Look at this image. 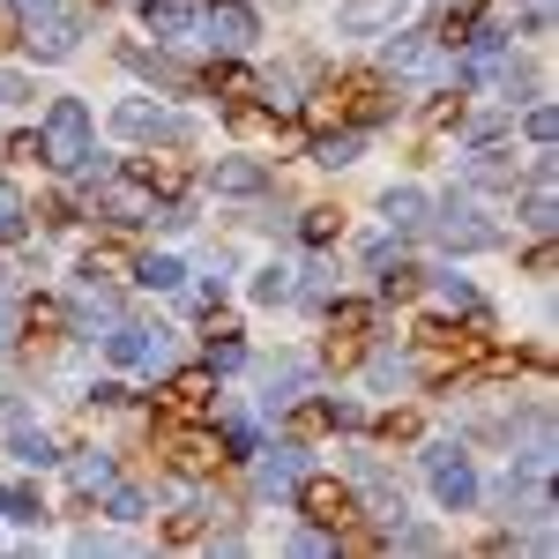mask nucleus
Here are the masks:
<instances>
[{
	"instance_id": "f257e3e1",
	"label": "nucleus",
	"mask_w": 559,
	"mask_h": 559,
	"mask_svg": "<svg viewBox=\"0 0 559 559\" xmlns=\"http://www.w3.org/2000/svg\"><path fill=\"white\" fill-rule=\"evenodd\" d=\"M38 157L60 165V173H75L90 157V105L83 97H52V112H45V128H38Z\"/></svg>"
},
{
	"instance_id": "f03ea898",
	"label": "nucleus",
	"mask_w": 559,
	"mask_h": 559,
	"mask_svg": "<svg viewBox=\"0 0 559 559\" xmlns=\"http://www.w3.org/2000/svg\"><path fill=\"white\" fill-rule=\"evenodd\" d=\"M426 477H432V492H440L448 515L477 508V471H471V455H463L455 440H432V448H426Z\"/></svg>"
},
{
	"instance_id": "7ed1b4c3",
	"label": "nucleus",
	"mask_w": 559,
	"mask_h": 559,
	"mask_svg": "<svg viewBox=\"0 0 559 559\" xmlns=\"http://www.w3.org/2000/svg\"><path fill=\"white\" fill-rule=\"evenodd\" d=\"M381 60H388V75H403V83H448V75H455V60H448L432 38H418V31H403V38L388 31Z\"/></svg>"
},
{
	"instance_id": "20e7f679",
	"label": "nucleus",
	"mask_w": 559,
	"mask_h": 559,
	"mask_svg": "<svg viewBox=\"0 0 559 559\" xmlns=\"http://www.w3.org/2000/svg\"><path fill=\"white\" fill-rule=\"evenodd\" d=\"M202 38L224 45V52H247V45L261 38V23H254L247 0H210V8H202Z\"/></svg>"
},
{
	"instance_id": "39448f33",
	"label": "nucleus",
	"mask_w": 559,
	"mask_h": 559,
	"mask_svg": "<svg viewBox=\"0 0 559 559\" xmlns=\"http://www.w3.org/2000/svg\"><path fill=\"white\" fill-rule=\"evenodd\" d=\"M105 358H112V366H165V358H173V336H165V329H142V321H120V329L105 336Z\"/></svg>"
},
{
	"instance_id": "423d86ee",
	"label": "nucleus",
	"mask_w": 559,
	"mask_h": 559,
	"mask_svg": "<svg viewBox=\"0 0 559 559\" xmlns=\"http://www.w3.org/2000/svg\"><path fill=\"white\" fill-rule=\"evenodd\" d=\"M306 477H313V455L306 448H269L254 463V485L269 492V500H284V492H306Z\"/></svg>"
},
{
	"instance_id": "0eeeda50",
	"label": "nucleus",
	"mask_w": 559,
	"mask_h": 559,
	"mask_svg": "<svg viewBox=\"0 0 559 559\" xmlns=\"http://www.w3.org/2000/svg\"><path fill=\"white\" fill-rule=\"evenodd\" d=\"M97 210L112 216V224H150V216H157V194H150V187H134V179H97Z\"/></svg>"
},
{
	"instance_id": "6e6552de",
	"label": "nucleus",
	"mask_w": 559,
	"mask_h": 559,
	"mask_svg": "<svg viewBox=\"0 0 559 559\" xmlns=\"http://www.w3.org/2000/svg\"><path fill=\"white\" fill-rule=\"evenodd\" d=\"M411 15V0H344L336 8V31L344 38H373V31H395Z\"/></svg>"
},
{
	"instance_id": "1a4fd4ad",
	"label": "nucleus",
	"mask_w": 559,
	"mask_h": 559,
	"mask_svg": "<svg viewBox=\"0 0 559 559\" xmlns=\"http://www.w3.org/2000/svg\"><path fill=\"white\" fill-rule=\"evenodd\" d=\"M440 239H448L455 254H485V247H500V231H492L471 202H448V210H440Z\"/></svg>"
},
{
	"instance_id": "9d476101",
	"label": "nucleus",
	"mask_w": 559,
	"mask_h": 559,
	"mask_svg": "<svg viewBox=\"0 0 559 559\" xmlns=\"http://www.w3.org/2000/svg\"><path fill=\"white\" fill-rule=\"evenodd\" d=\"M8 455H15V463H31V471H45L60 448H52V432H45L31 411H8Z\"/></svg>"
},
{
	"instance_id": "9b49d317",
	"label": "nucleus",
	"mask_w": 559,
	"mask_h": 559,
	"mask_svg": "<svg viewBox=\"0 0 559 559\" xmlns=\"http://www.w3.org/2000/svg\"><path fill=\"white\" fill-rule=\"evenodd\" d=\"M142 23H150V31H157V38H194V31H202V15H194V8H187V0H142Z\"/></svg>"
},
{
	"instance_id": "f8f14e48",
	"label": "nucleus",
	"mask_w": 559,
	"mask_h": 559,
	"mask_svg": "<svg viewBox=\"0 0 559 559\" xmlns=\"http://www.w3.org/2000/svg\"><path fill=\"white\" fill-rule=\"evenodd\" d=\"M210 187H216V194H261V187H269V173H261L254 157H216V165H210Z\"/></svg>"
},
{
	"instance_id": "ddd939ff",
	"label": "nucleus",
	"mask_w": 559,
	"mask_h": 559,
	"mask_svg": "<svg viewBox=\"0 0 559 559\" xmlns=\"http://www.w3.org/2000/svg\"><path fill=\"white\" fill-rule=\"evenodd\" d=\"M366 381H373V395H403V388H418V366H411L403 350H373Z\"/></svg>"
},
{
	"instance_id": "4468645a",
	"label": "nucleus",
	"mask_w": 559,
	"mask_h": 559,
	"mask_svg": "<svg viewBox=\"0 0 559 559\" xmlns=\"http://www.w3.org/2000/svg\"><path fill=\"white\" fill-rule=\"evenodd\" d=\"M381 216H388V231H418V224H426V194H418V187H388Z\"/></svg>"
},
{
	"instance_id": "2eb2a0df",
	"label": "nucleus",
	"mask_w": 559,
	"mask_h": 559,
	"mask_svg": "<svg viewBox=\"0 0 559 559\" xmlns=\"http://www.w3.org/2000/svg\"><path fill=\"white\" fill-rule=\"evenodd\" d=\"M358 142H366L358 128H344V134H321V142H313V165H329V173H344V165H358Z\"/></svg>"
},
{
	"instance_id": "dca6fc26",
	"label": "nucleus",
	"mask_w": 559,
	"mask_h": 559,
	"mask_svg": "<svg viewBox=\"0 0 559 559\" xmlns=\"http://www.w3.org/2000/svg\"><path fill=\"white\" fill-rule=\"evenodd\" d=\"M23 231H31V202H23V187L0 179V239H23Z\"/></svg>"
},
{
	"instance_id": "f3484780",
	"label": "nucleus",
	"mask_w": 559,
	"mask_h": 559,
	"mask_svg": "<svg viewBox=\"0 0 559 559\" xmlns=\"http://www.w3.org/2000/svg\"><path fill=\"white\" fill-rule=\"evenodd\" d=\"M292 292H299V284H292V269H284V261H269V269L254 276V306H284Z\"/></svg>"
},
{
	"instance_id": "a211bd4d",
	"label": "nucleus",
	"mask_w": 559,
	"mask_h": 559,
	"mask_svg": "<svg viewBox=\"0 0 559 559\" xmlns=\"http://www.w3.org/2000/svg\"><path fill=\"white\" fill-rule=\"evenodd\" d=\"M313 381V373H306V358H292V366H284V373H269V411H284V403H299V388Z\"/></svg>"
},
{
	"instance_id": "6ab92c4d",
	"label": "nucleus",
	"mask_w": 559,
	"mask_h": 559,
	"mask_svg": "<svg viewBox=\"0 0 559 559\" xmlns=\"http://www.w3.org/2000/svg\"><path fill=\"white\" fill-rule=\"evenodd\" d=\"M134 276H142L150 292H179V284H187V269H179L173 254H150V261H142V269H134Z\"/></svg>"
},
{
	"instance_id": "aec40b11",
	"label": "nucleus",
	"mask_w": 559,
	"mask_h": 559,
	"mask_svg": "<svg viewBox=\"0 0 559 559\" xmlns=\"http://www.w3.org/2000/svg\"><path fill=\"white\" fill-rule=\"evenodd\" d=\"M120 60H128L134 75H150V83H165V90H179V68H173V60H165V52H134V45H128V52H120Z\"/></svg>"
},
{
	"instance_id": "412c9836",
	"label": "nucleus",
	"mask_w": 559,
	"mask_h": 559,
	"mask_svg": "<svg viewBox=\"0 0 559 559\" xmlns=\"http://www.w3.org/2000/svg\"><path fill=\"white\" fill-rule=\"evenodd\" d=\"M75 485H83V492H105V485H112V455H105V448H90L83 463H75Z\"/></svg>"
},
{
	"instance_id": "4be33fe9",
	"label": "nucleus",
	"mask_w": 559,
	"mask_h": 559,
	"mask_svg": "<svg viewBox=\"0 0 559 559\" xmlns=\"http://www.w3.org/2000/svg\"><path fill=\"white\" fill-rule=\"evenodd\" d=\"M432 292H440V306H455V313H485V299H477V292L463 284V276H440Z\"/></svg>"
},
{
	"instance_id": "5701e85b",
	"label": "nucleus",
	"mask_w": 559,
	"mask_h": 559,
	"mask_svg": "<svg viewBox=\"0 0 559 559\" xmlns=\"http://www.w3.org/2000/svg\"><path fill=\"white\" fill-rule=\"evenodd\" d=\"M150 515V492H142V485H120V492H112V522H142Z\"/></svg>"
},
{
	"instance_id": "b1692460",
	"label": "nucleus",
	"mask_w": 559,
	"mask_h": 559,
	"mask_svg": "<svg viewBox=\"0 0 559 559\" xmlns=\"http://www.w3.org/2000/svg\"><path fill=\"white\" fill-rule=\"evenodd\" d=\"M329 292H336V269H329V261H313V269H306V299L329 306Z\"/></svg>"
},
{
	"instance_id": "393cba45",
	"label": "nucleus",
	"mask_w": 559,
	"mask_h": 559,
	"mask_svg": "<svg viewBox=\"0 0 559 559\" xmlns=\"http://www.w3.org/2000/svg\"><path fill=\"white\" fill-rule=\"evenodd\" d=\"M552 134H559V112H552V105H537V112H530V142L552 150Z\"/></svg>"
},
{
	"instance_id": "a878e982",
	"label": "nucleus",
	"mask_w": 559,
	"mask_h": 559,
	"mask_svg": "<svg viewBox=\"0 0 559 559\" xmlns=\"http://www.w3.org/2000/svg\"><path fill=\"white\" fill-rule=\"evenodd\" d=\"M247 366V344H210V373H239Z\"/></svg>"
},
{
	"instance_id": "bb28decb",
	"label": "nucleus",
	"mask_w": 559,
	"mask_h": 559,
	"mask_svg": "<svg viewBox=\"0 0 559 559\" xmlns=\"http://www.w3.org/2000/svg\"><path fill=\"white\" fill-rule=\"evenodd\" d=\"M23 97H31V83H23V75H15V68H0V112H15V105H23Z\"/></svg>"
},
{
	"instance_id": "cd10ccee",
	"label": "nucleus",
	"mask_w": 559,
	"mask_h": 559,
	"mask_svg": "<svg viewBox=\"0 0 559 559\" xmlns=\"http://www.w3.org/2000/svg\"><path fill=\"white\" fill-rule=\"evenodd\" d=\"M395 545H403V552H432L440 537H432V530H395Z\"/></svg>"
},
{
	"instance_id": "c85d7f7f",
	"label": "nucleus",
	"mask_w": 559,
	"mask_h": 559,
	"mask_svg": "<svg viewBox=\"0 0 559 559\" xmlns=\"http://www.w3.org/2000/svg\"><path fill=\"white\" fill-rule=\"evenodd\" d=\"M0 508H8V485H0Z\"/></svg>"
}]
</instances>
